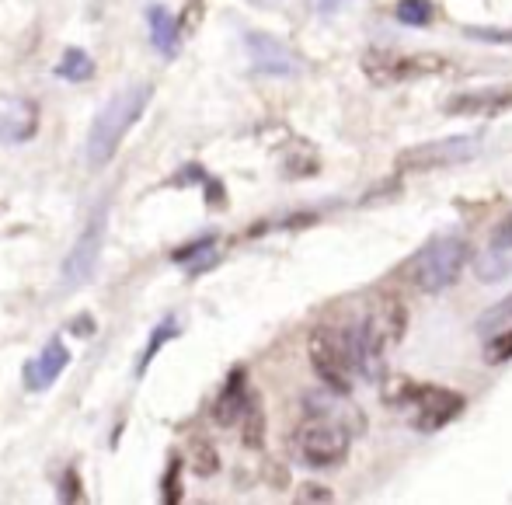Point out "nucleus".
<instances>
[{
	"label": "nucleus",
	"instance_id": "24",
	"mask_svg": "<svg viewBox=\"0 0 512 505\" xmlns=\"http://www.w3.org/2000/svg\"><path fill=\"white\" fill-rule=\"evenodd\" d=\"M60 499H63V502H84V485H81V478H77V471H74V467H70V471L63 474Z\"/></svg>",
	"mask_w": 512,
	"mask_h": 505
},
{
	"label": "nucleus",
	"instance_id": "23",
	"mask_svg": "<svg viewBox=\"0 0 512 505\" xmlns=\"http://www.w3.org/2000/svg\"><path fill=\"white\" fill-rule=\"evenodd\" d=\"M488 359L492 363H502V359H512V328L499 331V335L488 342Z\"/></svg>",
	"mask_w": 512,
	"mask_h": 505
},
{
	"label": "nucleus",
	"instance_id": "28",
	"mask_svg": "<svg viewBox=\"0 0 512 505\" xmlns=\"http://www.w3.org/2000/svg\"><path fill=\"white\" fill-rule=\"evenodd\" d=\"M70 331H74V335H81V338H88V335H95V321H91L88 314L74 317V321H70Z\"/></svg>",
	"mask_w": 512,
	"mask_h": 505
},
{
	"label": "nucleus",
	"instance_id": "1",
	"mask_svg": "<svg viewBox=\"0 0 512 505\" xmlns=\"http://www.w3.org/2000/svg\"><path fill=\"white\" fill-rule=\"evenodd\" d=\"M405 303L394 297H380L366 310V317L349 331V349H352V363H356V373L370 380L384 377L387 356L384 352L391 349L394 342H401L405 335Z\"/></svg>",
	"mask_w": 512,
	"mask_h": 505
},
{
	"label": "nucleus",
	"instance_id": "15",
	"mask_svg": "<svg viewBox=\"0 0 512 505\" xmlns=\"http://www.w3.org/2000/svg\"><path fill=\"white\" fill-rule=\"evenodd\" d=\"M189 467L199 474V478H213L216 471H220V453H216V446L209 443L206 436H189Z\"/></svg>",
	"mask_w": 512,
	"mask_h": 505
},
{
	"label": "nucleus",
	"instance_id": "3",
	"mask_svg": "<svg viewBox=\"0 0 512 505\" xmlns=\"http://www.w3.org/2000/svg\"><path fill=\"white\" fill-rule=\"evenodd\" d=\"M471 255V244L464 237H436L432 244H425L415 258L408 262V279L415 283V290L422 293H443L450 283H457L460 272Z\"/></svg>",
	"mask_w": 512,
	"mask_h": 505
},
{
	"label": "nucleus",
	"instance_id": "20",
	"mask_svg": "<svg viewBox=\"0 0 512 505\" xmlns=\"http://www.w3.org/2000/svg\"><path fill=\"white\" fill-rule=\"evenodd\" d=\"M175 335H178V321H175V317H168V321H164V324H157V331H154V335H150L147 352H143V359H140V373L150 366V359L157 356V349H161V345L168 342V338H175Z\"/></svg>",
	"mask_w": 512,
	"mask_h": 505
},
{
	"label": "nucleus",
	"instance_id": "4",
	"mask_svg": "<svg viewBox=\"0 0 512 505\" xmlns=\"http://www.w3.org/2000/svg\"><path fill=\"white\" fill-rule=\"evenodd\" d=\"M384 401L408 404V408L415 411V429H425V432L443 429V425L453 422V418L460 415V408H464L460 394L446 391V387H436V384H411L405 377L387 384Z\"/></svg>",
	"mask_w": 512,
	"mask_h": 505
},
{
	"label": "nucleus",
	"instance_id": "9",
	"mask_svg": "<svg viewBox=\"0 0 512 505\" xmlns=\"http://www.w3.org/2000/svg\"><path fill=\"white\" fill-rule=\"evenodd\" d=\"M481 150L478 136H450V140H432L422 147H411L398 154V171H432V168H450V164L471 161Z\"/></svg>",
	"mask_w": 512,
	"mask_h": 505
},
{
	"label": "nucleus",
	"instance_id": "21",
	"mask_svg": "<svg viewBox=\"0 0 512 505\" xmlns=\"http://www.w3.org/2000/svg\"><path fill=\"white\" fill-rule=\"evenodd\" d=\"M161 495H164V502H168V505L182 502V460H178V457L168 464V474H164V481H161Z\"/></svg>",
	"mask_w": 512,
	"mask_h": 505
},
{
	"label": "nucleus",
	"instance_id": "19",
	"mask_svg": "<svg viewBox=\"0 0 512 505\" xmlns=\"http://www.w3.org/2000/svg\"><path fill=\"white\" fill-rule=\"evenodd\" d=\"M506 272H509V258L502 255V251L488 248V255L478 258V279H485V283H495V279H502Z\"/></svg>",
	"mask_w": 512,
	"mask_h": 505
},
{
	"label": "nucleus",
	"instance_id": "6",
	"mask_svg": "<svg viewBox=\"0 0 512 505\" xmlns=\"http://www.w3.org/2000/svg\"><path fill=\"white\" fill-rule=\"evenodd\" d=\"M450 70V60L439 53H411V56H394L384 49H370L363 56V74L373 84H405V81H422V77H439Z\"/></svg>",
	"mask_w": 512,
	"mask_h": 505
},
{
	"label": "nucleus",
	"instance_id": "14",
	"mask_svg": "<svg viewBox=\"0 0 512 505\" xmlns=\"http://www.w3.org/2000/svg\"><path fill=\"white\" fill-rule=\"evenodd\" d=\"M147 25H150V42H154L157 53L175 56L178 53V39H182V25L171 18L168 7H150Z\"/></svg>",
	"mask_w": 512,
	"mask_h": 505
},
{
	"label": "nucleus",
	"instance_id": "22",
	"mask_svg": "<svg viewBox=\"0 0 512 505\" xmlns=\"http://www.w3.org/2000/svg\"><path fill=\"white\" fill-rule=\"evenodd\" d=\"M478 328L481 331H495V335H499V331H506V328H512V297L506 303H499L495 310H488V314L478 321Z\"/></svg>",
	"mask_w": 512,
	"mask_h": 505
},
{
	"label": "nucleus",
	"instance_id": "13",
	"mask_svg": "<svg viewBox=\"0 0 512 505\" xmlns=\"http://www.w3.org/2000/svg\"><path fill=\"white\" fill-rule=\"evenodd\" d=\"M512 108V91L499 88V91H478V95H460L446 101L443 112L446 115H495Z\"/></svg>",
	"mask_w": 512,
	"mask_h": 505
},
{
	"label": "nucleus",
	"instance_id": "10",
	"mask_svg": "<svg viewBox=\"0 0 512 505\" xmlns=\"http://www.w3.org/2000/svg\"><path fill=\"white\" fill-rule=\"evenodd\" d=\"M244 49L255 74L265 77H293L300 70V60L290 53V46H283L279 39H272L269 32H248L244 35Z\"/></svg>",
	"mask_w": 512,
	"mask_h": 505
},
{
	"label": "nucleus",
	"instance_id": "27",
	"mask_svg": "<svg viewBox=\"0 0 512 505\" xmlns=\"http://www.w3.org/2000/svg\"><path fill=\"white\" fill-rule=\"evenodd\" d=\"M467 35L481 42H512V28L509 32H499V28H467Z\"/></svg>",
	"mask_w": 512,
	"mask_h": 505
},
{
	"label": "nucleus",
	"instance_id": "18",
	"mask_svg": "<svg viewBox=\"0 0 512 505\" xmlns=\"http://www.w3.org/2000/svg\"><path fill=\"white\" fill-rule=\"evenodd\" d=\"M394 18L408 28H425L432 21V4L429 0H398L394 7Z\"/></svg>",
	"mask_w": 512,
	"mask_h": 505
},
{
	"label": "nucleus",
	"instance_id": "29",
	"mask_svg": "<svg viewBox=\"0 0 512 505\" xmlns=\"http://www.w3.org/2000/svg\"><path fill=\"white\" fill-rule=\"evenodd\" d=\"M342 4H345V0H314V7H317V11H321V14L338 11V7H342Z\"/></svg>",
	"mask_w": 512,
	"mask_h": 505
},
{
	"label": "nucleus",
	"instance_id": "5",
	"mask_svg": "<svg viewBox=\"0 0 512 505\" xmlns=\"http://www.w3.org/2000/svg\"><path fill=\"white\" fill-rule=\"evenodd\" d=\"M307 356L321 384H328L335 394L352 391V377H356V363H352L349 349V331L338 335L335 328H314L307 342Z\"/></svg>",
	"mask_w": 512,
	"mask_h": 505
},
{
	"label": "nucleus",
	"instance_id": "25",
	"mask_svg": "<svg viewBox=\"0 0 512 505\" xmlns=\"http://www.w3.org/2000/svg\"><path fill=\"white\" fill-rule=\"evenodd\" d=\"M492 251H502V255H509V251H512V213L506 216V220H502V227L495 230Z\"/></svg>",
	"mask_w": 512,
	"mask_h": 505
},
{
	"label": "nucleus",
	"instance_id": "17",
	"mask_svg": "<svg viewBox=\"0 0 512 505\" xmlns=\"http://www.w3.org/2000/svg\"><path fill=\"white\" fill-rule=\"evenodd\" d=\"M241 439L248 450H258V446L265 443V411H262V404H258V398H251L248 411H244V418H241Z\"/></svg>",
	"mask_w": 512,
	"mask_h": 505
},
{
	"label": "nucleus",
	"instance_id": "7",
	"mask_svg": "<svg viewBox=\"0 0 512 505\" xmlns=\"http://www.w3.org/2000/svg\"><path fill=\"white\" fill-rule=\"evenodd\" d=\"M297 453L310 467H335L349 453V432L331 418H310L297 429Z\"/></svg>",
	"mask_w": 512,
	"mask_h": 505
},
{
	"label": "nucleus",
	"instance_id": "8",
	"mask_svg": "<svg viewBox=\"0 0 512 505\" xmlns=\"http://www.w3.org/2000/svg\"><path fill=\"white\" fill-rule=\"evenodd\" d=\"M105 227H108V213H105V206H98L95 213H91L88 227L81 230V237H77L74 248H70L67 262H63L60 279L67 290H77V286H84L95 276L98 258H102V248H105Z\"/></svg>",
	"mask_w": 512,
	"mask_h": 505
},
{
	"label": "nucleus",
	"instance_id": "2",
	"mask_svg": "<svg viewBox=\"0 0 512 505\" xmlns=\"http://www.w3.org/2000/svg\"><path fill=\"white\" fill-rule=\"evenodd\" d=\"M150 98H154V88L143 81L126 84L122 91H115L112 98L102 105V112L95 115L88 133V164L91 168H105L115 157V150L122 147L129 129L140 122V115L147 112Z\"/></svg>",
	"mask_w": 512,
	"mask_h": 505
},
{
	"label": "nucleus",
	"instance_id": "16",
	"mask_svg": "<svg viewBox=\"0 0 512 505\" xmlns=\"http://www.w3.org/2000/svg\"><path fill=\"white\" fill-rule=\"evenodd\" d=\"M56 77H63V81H91L95 77V60L88 56V49L70 46L63 53V60L56 63Z\"/></svg>",
	"mask_w": 512,
	"mask_h": 505
},
{
	"label": "nucleus",
	"instance_id": "12",
	"mask_svg": "<svg viewBox=\"0 0 512 505\" xmlns=\"http://www.w3.org/2000/svg\"><path fill=\"white\" fill-rule=\"evenodd\" d=\"M248 404H251L248 377H244V370H234L227 377V387H223L220 398L213 404V422L220 425V429H230V425H237L244 418Z\"/></svg>",
	"mask_w": 512,
	"mask_h": 505
},
{
	"label": "nucleus",
	"instance_id": "26",
	"mask_svg": "<svg viewBox=\"0 0 512 505\" xmlns=\"http://www.w3.org/2000/svg\"><path fill=\"white\" fill-rule=\"evenodd\" d=\"M297 502L304 505V502H335V495H331V488H324V485H304L297 492Z\"/></svg>",
	"mask_w": 512,
	"mask_h": 505
},
{
	"label": "nucleus",
	"instance_id": "11",
	"mask_svg": "<svg viewBox=\"0 0 512 505\" xmlns=\"http://www.w3.org/2000/svg\"><path fill=\"white\" fill-rule=\"evenodd\" d=\"M67 363H70L67 345H63L60 338H53V342H49L39 356L25 363V387H28V391H46V387H53L56 380L63 377Z\"/></svg>",
	"mask_w": 512,
	"mask_h": 505
}]
</instances>
